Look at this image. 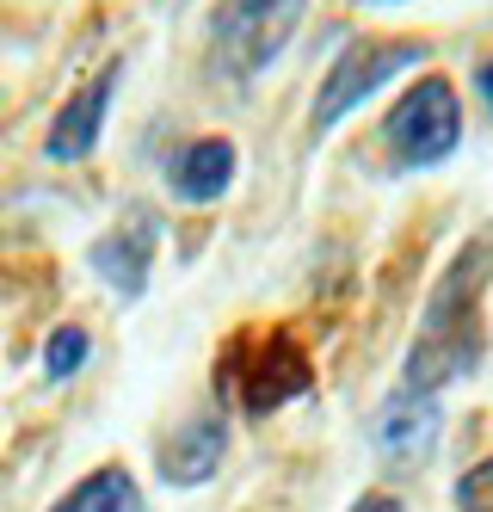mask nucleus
<instances>
[{
  "mask_svg": "<svg viewBox=\"0 0 493 512\" xmlns=\"http://www.w3.org/2000/svg\"><path fill=\"white\" fill-rule=\"evenodd\" d=\"M493 272V247H469L457 266H450L432 290V309L420 321V340H413L407 352V389L413 395H426L450 377H463L475 371V358H481V284Z\"/></svg>",
  "mask_w": 493,
  "mask_h": 512,
  "instance_id": "nucleus-1",
  "label": "nucleus"
},
{
  "mask_svg": "<svg viewBox=\"0 0 493 512\" xmlns=\"http://www.w3.org/2000/svg\"><path fill=\"white\" fill-rule=\"evenodd\" d=\"M216 389H222V401H235L241 414H272V408H284V401L315 389V364L290 334H278V327L272 334H253L247 327V334H235L229 346H222Z\"/></svg>",
  "mask_w": 493,
  "mask_h": 512,
  "instance_id": "nucleus-2",
  "label": "nucleus"
},
{
  "mask_svg": "<svg viewBox=\"0 0 493 512\" xmlns=\"http://www.w3.org/2000/svg\"><path fill=\"white\" fill-rule=\"evenodd\" d=\"M383 142H389V155H395L401 167H438V161H450V149L463 142L457 87H450L444 75L413 81V87L395 99V112L383 118Z\"/></svg>",
  "mask_w": 493,
  "mask_h": 512,
  "instance_id": "nucleus-3",
  "label": "nucleus"
},
{
  "mask_svg": "<svg viewBox=\"0 0 493 512\" xmlns=\"http://www.w3.org/2000/svg\"><path fill=\"white\" fill-rule=\"evenodd\" d=\"M302 19V0H222L210 19V44H216V68L235 81H253L272 62L290 31Z\"/></svg>",
  "mask_w": 493,
  "mask_h": 512,
  "instance_id": "nucleus-4",
  "label": "nucleus"
},
{
  "mask_svg": "<svg viewBox=\"0 0 493 512\" xmlns=\"http://www.w3.org/2000/svg\"><path fill=\"white\" fill-rule=\"evenodd\" d=\"M413 62H426V44L420 38H352L346 50H339V62L327 68V81H321L315 130H333L352 105H364L376 87L395 81L401 68H413Z\"/></svg>",
  "mask_w": 493,
  "mask_h": 512,
  "instance_id": "nucleus-5",
  "label": "nucleus"
},
{
  "mask_svg": "<svg viewBox=\"0 0 493 512\" xmlns=\"http://www.w3.org/2000/svg\"><path fill=\"white\" fill-rule=\"evenodd\" d=\"M118 81H124V62L111 56L99 75L56 112L50 142H44L50 161H87V155H93V142H99V130H105V112H111V93H118Z\"/></svg>",
  "mask_w": 493,
  "mask_h": 512,
  "instance_id": "nucleus-6",
  "label": "nucleus"
},
{
  "mask_svg": "<svg viewBox=\"0 0 493 512\" xmlns=\"http://www.w3.org/2000/svg\"><path fill=\"white\" fill-rule=\"evenodd\" d=\"M155 241H161V223L148 210H130L105 241H93V272L118 290V297H142L148 260H155Z\"/></svg>",
  "mask_w": 493,
  "mask_h": 512,
  "instance_id": "nucleus-7",
  "label": "nucleus"
},
{
  "mask_svg": "<svg viewBox=\"0 0 493 512\" xmlns=\"http://www.w3.org/2000/svg\"><path fill=\"white\" fill-rule=\"evenodd\" d=\"M167 179H173V192L185 204H210L229 192V179H235V142L229 136H198L192 149H179L167 161Z\"/></svg>",
  "mask_w": 493,
  "mask_h": 512,
  "instance_id": "nucleus-8",
  "label": "nucleus"
},
{
  "mask_svg": "<svg viewBox=\"0 0 493 512\" xmlns=\"http://www.w3.org/2000/svg\"><path fill=\"white\" fill-rule=\"evenodd\" d=\"M222 451H229V432H222V420H192L185 432H173L161 445V475L173 488H198L216 475Z\"/></svg>",
  "mask_w": 493,
  "mask_h": 512,
  "instance_id": "nucleus-9",
  "label": "nucleus"
},
{
  "mask_svg": "<svg viewBox=\"0 0 493 512\" xmlns=\"http://www.w3.org/2000/svg\"><path fill=\"white\" fill-rule=\"evenodd\" d=\"M383 451H395V457H413V451H426L432 445V432H438V408L426 395H413V389H401L389 408H383Z\"/></svg>",
  "mask_w": 493,
  "mask_h": 512,
  "instance_id": "nucleus-10",
  "label": "nucleus"
},
{
  "mask_svg": "<svg viewBox=\"0 0 493 512\" xmlns=\"http://www.w3.org/2000/svg\"><path fill=\"white\" fill-rule=\"evenodd\" d=\"M50 512H136V482H130V469H93L81 488H68Z\"/></svg>",
  "mask_w": 493,
  "mask_h": 512,
  "instance_id": "nucleus-11",
  "label": "nucleus"
},
{
  "mask_svg": "<svg viewBox=\"0 0 493 512\" xmlns=\"http://www.w3.org/2000/svg\"><path fill=\"white\" fill-rule=\"evenodd\" d=\"M87 364V327H56L50 346H44V371L50 377H74Z\"/></svg>",
  "mask_w": 493,
  "mask_h": 512,
  "instance_id": "nucleus-12",
  "label": "nucleus"
},
{
  "mask_svg": "<svg viewBox=\"0 0 493 512\" xmlns=\"http://www.w3.org/2000/svg\"><path fill=\"white\" fill-rule=\"evenodd\" d=\"M457 512H493V457L457 482Z\"/></svg>",
  "mask_w": 493,
  "mask_h": 512,
  "instance_id": "nucleus-13",
  "label": "nucleus"
},
{
  "mask_svg": "<svg viewBox=\"0 0 493 512\" xmlns=\"http://www.w3.org/2000/svg\"><path fill=\"white\" fill-rule=\"evenodd\" d=\"M352 512H401V500H389V494H364Z\"/></svg>",
  "mask_w": 493,
  "mask_h": 512,
  "instance_id": "nucleus-14",
  "label": "nucleus"
},
{
  "mask_svg": "<svg viewBox=\"0 0 493 512\" xmlns=\"http://www.w3.org/2000/svg\"><path fill=\"white\" fill-rule=\"evenodd\" d=\"M475 87H481V99H487V105H493V56H487V62H481V75H475Z\"/></svg>",
  "mask_w": 493,
  "mask_h": 512,
  "instance_id": "nucleus-15",
  "label": "nucleus"
}]
</instances>
